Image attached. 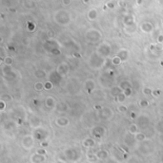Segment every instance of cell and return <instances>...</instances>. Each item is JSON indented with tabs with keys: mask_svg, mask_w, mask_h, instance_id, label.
Returning a JSON list of instances; mask_svg holds the SVG:
<instances>
[{
	"mask_svg": "<svg viewBox=\"0 0 163 163\" xmlns=\"http://www.w3.org/2000/svg\"><path fill=\"white\" fill-rule=\"evenodd\" d=\"M96 157L99 159H106L108 157V153L104 150H101L96 154Z\"/></svg>",
	"mask_w": 163,
	"mask_h": 163,
	"instance_id": "3957f363",
	"label": "cell"
},
{
	"mask_svg": "<svg viewBox=\"0 0 163 163\" xmlns=\"http://www.w3.org/2000/svg\"><path fill=\"white\" fill-rule=\"evenodd\" d=\"M22 145L25 149L29 150L31 148H32V146H34V140H32L31 138L30 137H26L23 140H22Z\"/></svg>",
	"mask_w": 163,
	"mask_h": 163,
	"instance_id": "6da1fadb",
	"label": "cell"
},
{
	"mask_svg": "<svg viewBox=\"0 0 163 163\" xmlns=\"http://www.w3.org/2000/svg\"><path fill=\"white\" fill-rule=\"evenodd\" d=\"M31 160L32 163H42L45 160V156L43 155H39V154H35L32 155L31 157Z\"/></svg>",
	"mask_w": 163,
	"mask_h": 163,
	"instance_id": "7a4b0ae2",
	"label": "cell"
}]
</instances>
